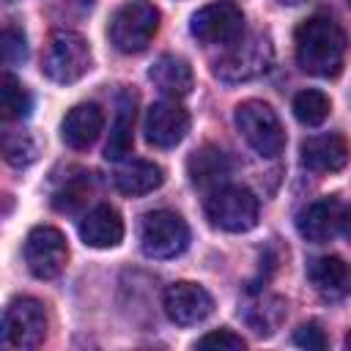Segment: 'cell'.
Listing matches in <instances>:
<instances>
[{
    "label": "cell",
    "mask_w": 351,
    "mask_h": 351,
    "mask_svg": "<svg viewBox=\"0 0 351 351\" xmlns=\"http://www.w3.org/2000/svg\"><path fill=\"white\" fill-rule=\"evenodd\" d=\"M165 181V173L159 165L145 162V159H132L115 173V189L126 197H140L154 189H159Z\"/></svg>",
    "instance_id": "cell-21"
},
{
    "label": "cell",
    "mask_w": 351,
    "mask_h": 351,
    "mask_svg": "<svg viewBox=\"0 0 351 351\" xmlns=\"http://www.w3.org/2000/svg\"><path fill=\"white\" fill-rule=\"evenodd\" d=\"M30 107H33V99L25 90V85L14 74H3V82H0V110H3V118L5 121L27 118Z\"/></svg>",
    "instance_id": "cell-22"
},
{
    "label": "cell",
    "mask_w": 351,
    "mask_h": 351,
    "mask_svg": "<svg viewBox=\"0 0 351 351\" xmlns=\"http://www.w3.org/2000/svg\"><path fill=\"white\" fill-rule=\"evenodd\" d=\"M348 5H351V0H348Z\"/></svg>",
    "instance_id": "cell-33"
},
{
    "label": "cell",
    "mask_w": 351,
    "mask_h": 351,
    "mask_svg": "<svg viewBox=\"0 0 351 351\" xmlns=\"http://www.w3.org/2000/svg\"><path fill=\"white\" fill-rule=\"evenodd\" d=\"M203 208L208 222L228 233H244L258 225V197L244 186L222 184L211 189Z\"/></svg>",
    "instance_id": "cell-3"
},
{
    "label": "cell",
    "mask_w": 351,
    "mask_h": 351,
    "mask_svg": "<svg viewBox=\"0 0 351 351\" xmlns=\"http://www.w3.org/2000/svg\"><path fill=\"white\" fill-rule=\"evenodd\" d=\"M329 110H332L329 96L315 90V88H307V90L293 96V115L304 126H321L329 118Z\"/></svg>",
    "instance_id": "cell-23"
},
{
    "label": "cell",
    "mask_w": 351,
    "mask_h": 351,
    "mask_svg": "<svg viewBox=\"0 0 351 351\" xmlns=\"http://www.w3.org/2000/svg\"><path fill=\"white\" fill-rule=\"evenodd\" d=\"M293 49H296V63L315 77H335L343 69L346 58V33L343 27L326 16L315 14L304 19L296 33H293Z\"/></svg>",
    "instance_id": "cell-1"
},
{
    "label": "cell",
    "mask_w": 351,
    "mask_h": 351,
    "mask_svg": "<svg viewBox=\"0 0 351 351\" xmlns=\"http://www.w3.org/2000/svg\"><path fill=\"white\" fill-rule=\"evenodd\" d=\"M27 55V44H25V33L14 25H5L3 30V60L5 63H19Z\"/></svg>",
    "instance_id": "cell-28"
},
{
    "label": "cell",
    "mask_w": 351,
    "mask_h": 351,
    "mask_svg": "<svg viewBox=\"0 0 351 351\" xmlns=\"http://www.w3.org/2000/svg\"><path fill=\"white\" fill-rule=\"evenodd\" d=\"M348 162V143L337 132L313 134L302 143V165L313 173H337Z\"/></svg>",
    "instance_id": "cell-13"
},
{
    "label": "cell",
    "mask_w": 351,
    "mask_h": 351,
    "mask_svg": "<svg viewBox=\"0 0 351 351\" xmlns=\"http://www.w3.org/2000/svg\"><path fill=\"white\" fill-rule=\"evenodd\" d=\"M282 315H285V302L277 296H269V299H263V304H255L247 310V321L258 335L274 332V326L282 321Z\"/></svg>",
    "instance_id": "cell-25"
},
{
    "label": "cell",
    "mask_w": 351,
    "mask_h": 351,
    "mask_svg": "<svg viewBox=\"0 0 351 351\" xmlns=\"http://www.w3.org/2000/svg\"><path fill=\"white\" fill-rule=\"evenodd\" d=\"M90 178H88V173H80V176H71L58 192H55V197H52V206L58 208V211H74V208H80L85 200H88V195H90Z\"/></svg>",
    "instance_id": "cell-24"
},
{
    "label": "cell",
    "mask_w": 351,
    "mask_h": 351,
    "mask_svg": "<svg viewBox=\"0 0 351 351\" xmlns=\"http://www.w3.org/2000/svg\"><path fill=\"white\" fill-rule=\"evenodd\" d=\"M134 93L132 90H121L118 93V104H115V118L110 126V140L104 145V156L112 162H121L129 151H132V132H134Z\"/></svg>",
    "instance_id": "cell-20"
},
{
    "label": "cell",
    "mask_w": 351,
    "mask_h": 351,
    "mask_svg": "<svg viewBox=\"0 0 351 351\" xmlns=\"http://www.w3.org/2000/svg\"><path fill=\"white\" fill-rule=\"evenodd\" d=\"M186 173L189 181L200 189H217L228 181L230 176V159L222 148L217 145H203L186 159Z\"/></svg>",
    "instance_id": "cell-18"
},
{
    "label": "cell",
    "mask_w": 351,
    "mask_h": 351,
    "mask_svg": "<svg viewBox=\"0 0 351 351\" xmlns=\"http://www.w3.org/2000/svg\"><path fill=\"white\" fill-rule=\"evenodd\" d=\"M189 244V228L186 222L167 208L148 211L140 222V250L148 258H176Z\"/></svg>",
    "instance_id": "cell-6"
},
{
    "label": "cell",
    "mask_w": 351,
    "mask_h": 351,
    "mask_svg": "<svg viewBox=\"0 0 351 351\" xmlns=\"http://www.w3.org/2000/svg\"><path fill=\"white\" fill-rule=\"evenodd\" d=\"M293 343L302 346V348H315V351H321V348H326V335H324V329H321L315 321H310V324H302V326L293 332Z\"/></svg>",
    "instance_id": "cell-29"
},
{
    "label": "cell",
    "mask_w": 351,
    "mask_h": 351,
    "mask_svg": "<svg viewBox=\"0 0 351 351\" xmlns=\"http://www.w3.org/2000/svg\"><path fill=\"white\" fill-rule=\"evenodd\" d=\"M101 126H104V115H101V107L88 101V104H77L66 112L63 123H60V137L69 148L74 151H85L90 148L99 134H101Z\"/></svg>",
    "instance_id": "cell-15"
},
{
    "label": "cell",
    "mask_w": 351,
    "mask_h": 351,
    "mask_svg": "<svg viewBox=\"0 0 351 351\" xmlns=\"http://www.w3.org/2000/svg\"><path fill=\"white\" fill-rule=\"evenodd\" d=\"M271 63V41L261 33L239 38L228 47V52L217 60L214 74L225 82H244L263 74Z\"/></svg>",
    "instance_id": "cell-7"
},
{
    "label": "cell",
    "mask_w": 351,
    "mask_h": 351,
    "mask_svg": "<svg viewBox=\"0 0 351 351\" xmlns=\"http://www.w3.org/2000/svg\"><path fill=\"white\" fill-rule=\"evenodd\" d=\"M346 346H348V348H351V332H348V337H346Z\"/></svg>",
    "instance_id": "cell-32"
},
{
    "label": "cell",
    "mask_w": 351,
    "mask_h": 351,
    "mask_svg": "<svg viewBox=\"0 0 351 351\" xmlns=\"http://www.w3.org/2000/svg\"><path fill=\"white\" fill-rule=\"evenodd\" d=\"M307 280L326 299H343L351 293V266L337 255H321L307 263Z\"/></svg>",
    "instance_id": "cell-16"
},
{
    "label": "cell",
    "mask_w": 351,
    "mask_h": 351,
    "mask_svg": "<svg viewBox=\"0 0 351 351\" xmlns=\"http://www.w3.org/2000/svg\"><path fill=\"white\" fill-rule=\"evenodd\" d=\"M47 337V313L38 299H14L3 313V343L8 348H38Z\"/></svg>",
    "instance_id": "cell-8"
},
{
    "label": "cell",
    "mask_w": 351,
    "mask_h": 351,
    "mask_svg": "<svg viewBox=\"0 0 351 351\" xmlns=\"http://www.w3.org/2000/svg\"><path fill=\"white\" fill-rule=\"evenodd\" d=\"M159 30V11L145 0L123 3L110 19V41L118 52H143Z\"/></svg>",
    "instance_id": "cell-4"
},
{
    "label": "cell",
    "mask_w": 351,
    "mask_h": 351,
    "mask_svg": "<svg viewBox=\"0 0 351 351\" xmlns=\"http://www.w3.org/2000/svg\"><path fill=\"white\" fill-rule=\"evenodd\" d=\"M340 230L346 233V239L351 241V206L343 208V219H340Z\"/></svg>",
    "instance_id": "cell-30"
},
{
    "label": "cell",
    "mask_w": 351,
    "mask_h": 351,
    "mask_svg": "<svg viewBox=\"0 0 351 351\" xmlns=\"http://www.w3.org/2000/svg\"><path fill=\"white\" fill-rule=\"evenodd\" d=\"M80 239L88 247L110 250L118 247L123 239V219L112 206H96L90 208L80 222Z\"/></svg>",
    "instance_id": "cell-17"
},
{
    "label": "cell",
    "mask_w": 351,
    "mask_h": 351,
    "mask_svg": "<svg viewBox=\"0 0 351 351\" xmlns=\"http://www.w3.org/2000/svg\"><path fill=\"white\" fill-rule=\"evenodd\" d=\"M280 3H288V5H296V3H304V0H280Z\"/></svg>",
    "instance_id": "cell-31"
},
{
    "label": "cell",
    "mask_w": 351,
    "mask_h": 351,
    "mask_svg": "<svg viewBox=\"0 0 351 351\" xmlns=\"http://www.w3.org/2000/svg\"><path fill=\"white\" fill-rule=\"evenodd\" d=\"M3 151H5V159H8L14 167H25V165H30L33 156H36V148H33V143H30L27 134H5Z\"/></svg>",
    "instance_id": "cell-26"
},
{
    "label": "cell",
    "mask_w": 351,
    "mask_h": 351,
    "mask_svg": "<svg viewBox=\"0 0 351 351\" xmlns=\"http://www.w3.org/2000/svg\"><path fill=\"white\" fill-rule=\"evenodd\" d=\"M145 140L154 148H173L178 145L186 132H189V112L176 101V99H165L148 107L145 112V123H143Z\"/></svg>",
    "instance_id": "cell-12"
},
{
    "label": "cell",
    "mask_w": 351,
    "mask_h": 351,
    "mask_svg": "<svg viewBox=\"0 0 351 351\" xmlns=\"http://www.w3.org/2000/svg\"><path fill=\"white\" fill-rule=\"evenodd\" d=\"M197 348H214V351H244L247 343L230 332V329H217V332H208L197 340Z\"/></svg>",
    "instance_id": "cell-27"
},
{
    "label": "cell",
    "mask_w": 351,
    "mask_h": 351,
    "mask_svg": "<svg viewBox=\"0 0 351 351\" xmlns=\"http://www.w3.org/2000/svg\"><path fill=\"white\" fill-rule=\"evenodd\" d=\"M148 80L170 99H184L189 96L192 85H195V77H192V69L184 58L178 55H162L151 69H148Z\"/></svg>",
    "instance_id": "cell-19"
},
{
    "label": "cell",
    "mask_w": 351,
    "mask_h": 351,
    "mask_svg": "<svg viewBox=\"0 0 351 351\" xmlns=\"http://www.w3.org/2000/svg\"><path fill=\"white\" fill-rule=\"evenodd\" d=\"M189 30L203 44H225V47H230L244 33V14H241V8L236 3L217 0V3L203 5L197 14H192Z\"/></svg>",
    "instance_id": "cell-9"
},
{
    "label": "cell",
    "mask_w": 351,
    "mask_h": 351,
    "mask_svg": "<svg viewBox=\"0 0 351 351\" xmlns=\"http://www.w3.org/2000/svg\"><path fill=\"white\" fill-rule=\"evenodd\" d=\"M69 244L58 228L38 225L25 239V263L38 280H52L66 269Z\"/></svg>",
    "instance_id": "cell-10"
},
{
    "label": "cell",
    "mask_w": 351,
    "mask_h": 351,
    "mask_svg": "<svg viewBox=\"0 0 351 351\" xmlns=\"http://www.w3.org/2000/svg\"><path fill=\"white\" fill-rule=\"evenodd\" d=\"M340 219H343L340 203L335 197H321V200H313L310 206H304L299 211L296 228H299L302 239H307L313 244H324L337 233Z\"/></svg>",
    "instance_id": "cell-14"
},
{
    "label": "cell",
    "mask_w": 351,
    "mask_h": 351,
    "mask_svg": "<svg viewBox=\"0 0 351 351\" xmlns=\"http://www.w3.org/2000/svg\"><path fill=\"white\" fill-rule=\"evenodd\" d=\"M90 69V47L88 41L74 30H55L47 41L41 71L60 85L77 82Z\"/></svg>",
    "instance_id": "cell-2"
},
{
    "label": "cell",
    "mask_w": 351,
    "mask_h": 351,
    "mask_svg": "<svg viewBox=\"0 0 351 351\" xmlns=\"http://www.w3.org/2000/svg\"><path fill=\"white\" fill-rule=\"evenodd\" d=\"M162 307H165V313H167V318L173 324L192 326V324L206 321L214 313V299H211V293L203 285L178 280V282L165 288Z\"/></svg>",
    "instance_id": "cell-11"
},
{
    "label": "cell",
    "mask_w": 351,
    "mask_h": 351,
    "mask_svg": "<svg viewBox=\"0 0 351 351\" xmlns=\"http://www.w3.org/2000/svg\"><path fill=\"white\" fill-rule=\"evenodd\" d=\"M236 126L241 132V137L247 140V145L261 154V156H277L285 148V129L277 118V112L258 99L241 101L236 107Z\"/></svg>",
    "instance_id": "cell-5"
}]
</instances>
